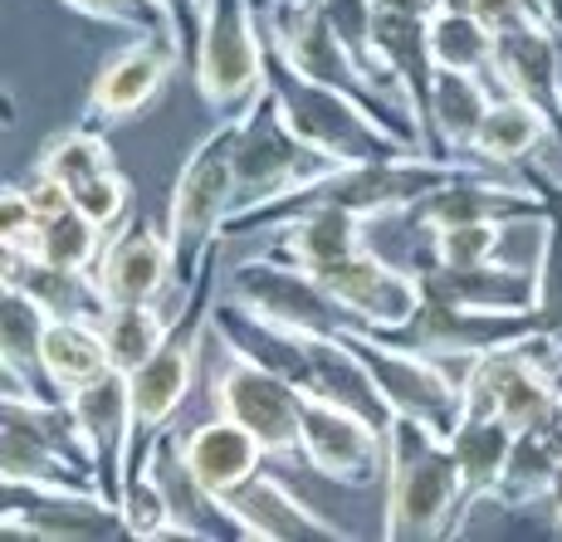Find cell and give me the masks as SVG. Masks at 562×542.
<instances>
[{"label":"cell","instance_id":"6da1fadb","mask_svg":"<svg viewBox=\"0 0 562 542\" xmlns=\"http://www.w3.org/2000/svg\"><path fill=\"white\" fill-rule=\"evenodd\" d=\"M386 508L382 533L392 542L456 538L464 513V470L446 436L411 416L386 426Z\"/></svg>","mask_w":562,"mask_h":542},{"label":"cell","instance_id":"7a4b0ae2","mask_svg":"<svg viewBox=\"0 0 562 542\" xmlns=\"http://www.w3.org/2000/svg\"><path fill=\"white\" fill-rule=\"evenodd\" d=\"M265 83H269V93H274L284 123L294 127L313 151L338 161V167H352V161H396V157H416L420 151L411 137H402L386 117H376L372 108L358 103L352 93L299 74L294 64L279 54V45H269V39H265Z\"/></svg>","mask_w":562,"mask_h":542},{"label":"cell","instance_id":"3957f363","mask_svg":"<svg viewBox=\"0 0 562 542\" xmlns=\"http://www.w3.org/2000/svg\"><path fill=\"white\" fill-rule=\"evenodd\" d=\"M240 123V117H235ZM235 123H215L211 137L191 147L167 196V240L177 255V289L187 294L201 279L205 259L221 249L225 221L235 215Z\"/></svg>","mask_w":562,"mask_h":542},{"label":"cell","instance_id":"277c9868","mask_svg":"<svg viewBox=\"0 0 562 542\" xmlns=\"http://www.w3.org/2000/svg\"><path fill=\"white\" fill-rule=\"evenodd\" d=\"M259 25H265L269 45H279V54H284V59L294 64L299 74H308V79L333 83V89L352 93L358 103H367L376 117H386L396 133L411 137V143L426 151V137H420L416 117H411L402 103L386 99L382 83H376L372 74L358 64V54L342 45V35L333 30L323 0H265V10H259Z\"/></svg>","mask_w":562,"mask_h":542},{"label":"cell","instance_id":"5b68a950","mask_svg":"<svg viewBox=\"0 0 562 542\" xmlns=\"http://www.w3.org/2000/svg\"><path fill=\"white\" fill-rule=\"evenodd\" d=\"M196 79L215 123H235L265 99V25L255 0H205Z\"/></svg>","mask_w":562,"mask_h":542},{"label":"cell","instance_id":"8992f818","mask_svg":"<svg viewBox=\"0 0 562 542\" xmlns=\"http://www.w3.org/2000/svg\"><path fill=\"white\" fill-rule=\"evenodd\" d=\"M235 211H250V205L294 196V191L313 187L318 177H328L338 161H328L323 151H313L294 127L284 123L274 93L265 89L250 113L235 123Z\"/></svg>","mask_w":562,"mask_h":542},{"label":"cell","instance_id":"52a82bcc","mask_svg":"<svg viewBox=\"0 0 562 542\" xmlns=\"http://www.w3.org/2000/svg\"><path fill=\"white\" fill-rule=\"evenodd\" d=\"M342 338L358 347L376 392L386 396V406H392L396 416L420 420V426H430L436 436L450 440V430H456L464 416V372H456L450 362H436V357H426V352H411V347L376 338L372 328H358V323H348Z\"/></svg>","mask_w":562,"mask_h":542},{"label":"cell","instance_id":"ba28073f","mask_svg":"<svg viewBox=\"0 0 562 542\" xmlns=\"http://www.w3.org/2000/svg\"><path fill=\"white\" fill-rule=\"evenodd\" d=\"M538 332H543L538 308L490 313V308H456V303L420 298L416 318L392 332H376V338L411 347V352H426V357H436V362H460V372H464L474 357L494 352V347H509V342H528V338H538Z\"/></svg>","mask_w":562,"mask_h":542},{"label":"cell","instance_id":"9c48e42d","mask_svg":"<svg viewBox=\"0 0 562 542\" xmlns=\"http://www.w3.org/2000/svg\"><path fill=\"white\" fill-rule=\"evenodd\" d=\"M225 298L245 303V308L259 313V318L279 323V328H294V332H342L352 323L348 313L328 298V289L318 284L313 269L274 255V249L235 264L231 294Z\"/></svg>","mask_w":562,"mask_h":542},{"label":"cell","instance_id":"30bf717a","mask_svg":"<svg viewBox=\"0 0 562 542\" xmlns=\"http://www.w3.org/2000/svg\"><path fill=\"white\" fill-rule=\"evenodd\" d=\"M215 410L240 420V426L265 444V454H299L304 386H294L289 376L231 352L225 366L215 372Z\"/></svg>","mask_w":562,"mask_h":542},{"label":"cell","instance_id":"8fae6325","mask_svg":"<svg viewBox=\"0 0 562 542\" xmlns=\"http://www.w3.org/2000/svg\"><path fill=\"white\" fill-rule=\"evenodd\" d=\"M299 460L313 474L342 484V489H367L386 474V430H376L367 416L304 392V430H299Z\"/></svg>","mask_w":562,"mask_h":542},{"label":"cell","instance_id":"7c38bea8","mask_svg":"<svg viewBox=\"0 0 562 542\" xmlns=\"http://www.w3.org/2000/svg\"><path fill=\"white\" fill-rule=\"evenodd\" d=\"M35 171L49 181H59V187L69 191V201L79 205L83 215H93L99 225H108V230H113V225L127 215V205H133V181L117 171L103 133L89 123L49 137L45 151H40V161H35Z\"/></svg>","mask_w":562,"mask_h":542},{"label":"cell","instance_id":"4fadbf2b","mask_svg":"<svg viewBox=\"0 0 562 542\" xmlns=\"http://www.w3.org/2000/svg\"><path fill=\"white\" fill-rule=\"evenodd\" d=\"M318 284L328 289V298L348 313L358 328H372V332H392L402 323L416 318L420 308V279L416 269H396L376 255L372 245L358 249V255L338 259L328 269H313Z\"/></svg>","mask_w":562,"mask_h":542},{"label":"cell","instance_id":"5bb4252c","mask_svg":"<svg viewBox=\"0 0 562 542\" xmlns=\"http://www.w3.org/2000/svg\"><path fill=\"white\" fill-rule=\"evenodd\" d=\"M181 64V49L167 35H133L123 49H113L99 64L89 83V99H83V123L108 133V127L137 117L147 103L161 93L167 74Z\"/></svg>","mask_w":562,"mask_h":542},{"label":"cell","instance_id":"9a60e30c","mask_svg":"<svg viewBox=\"0 0 562 542\" xmlns=\"http://www.w3.org/2000/svg\"><path fill=\"white\" fill-rule=\"evenodd\" d=\"M416 279L420 298L456 303V308H490V313H528L538 308V269L533 264H446L426 245L416 255Z\"/></svg>","mask_w":562,"mask_h":542},{"label":"cell","instance_id":"2e32d148","mask_svg":"<svg viewBox=\"0 0 562 542\" xmlns=\"http://www.w3.org/2000/svg\"><path fill=\"white\" fill-rule=\"evenodd\" d=\"M494 83L499 93H518L524 103H533L553 127V147L562 157V83H558V35L543 20L524 15L514 25L499 30L494 39Z\"/></svg>","mask_w":562,"mask_h":542},{"label":"cell","instance_id":"e0dca14e","mask_svg":"<svg viewBox=\"0 0 562 542\" xmlns=\"http://www.w3.org/2000/svg\"><path fill=\"white\" fill-rule=\"evenodd\" d=\"M5 538H127V528L103 494L5 484Z\"/></svg>","mask_w":562,"mask_h":542},{"label":"cell","instance_id":"ac0fdd59","mask_svg":"<svg viewBox=\"0 0 562 542\" xmlns=\"http://www.w3.org/2000/svg\"><path fill=\"white\" fill-rule=\"evenodd\" d=\"M69 406H74L83 440H89L103 498L108 504H123L127 464H133V392H127V372L99 376L93 386L74 392Z\"/></svg>","mask_w":562,"mask_h":542},{"label":"cell","instance_id":"d6986e66","mask_svg":"<svg viewBox=\"0 0 562 542\" xmlns=\"http://www.w3.org/2000/svg\"><path fill=\"white\" fill-rule=\"evenodd\" d=\"M103 303H157L177 284V255L171 240L157 235L147 221H127L123 230L108 240L99 269H93Z\"/></svg>","mask_w":562,"mask_h":542},{"label":"cell","instance_id":"ffe728a7","mask_svg":"<svg viewBox=\"0 0 562 542\" xmlns=\"http://www.w3.org/2000/svg\"><path fill=\"white\" fill-rule=\"evenodd\" d=\"M225 504L240 513L250 538H265V542H342L348 538L328 513L308 508L284 479H274L265 470H255L245 484H235L225 494Z\"/></svg>","mask_w":562,"mask_h":542},{"label":"cell","instance_id":"44dd1931","mask_svg":"<svg viewBox=\"0 0 562 542\" xmlns=\"http://www.w3.org/2000/svg\"><path fill=\"white\" fill-rule=\"evenodd\" d=\"M153 470L167 489L171 504V523H177V538H250V528L240 523L225 494L205 489V484L191 474L187 454H181V436L161 430L153 440Z\"/></svg>","mask_w":562,"mask_h":542},{"label":"cell","instance_id":"7402d4cb","mask_svg":"<svg viewBox=\"0 0 562 542\" xmlns=\"http://www.w3.org/2000/svg\"><path fill=\"white\" fill-rule=\"evenodd\" d=\"M376 54L386 59V69L396 74V83L406 89L411 113L420 123V137L430 127V93H436V49H430V15L406 5L382 0L376 10Z\"/></svg>","mask_w":562,"mask_h":542},{"label":"cell","instance_id":"603a6c76","mask_svg":"<svg viewBox=\"0 0 562 542\" xmlns=\"http://www.w3.org/2000/svg\"><path fill=\"white\" fill-rule=\"evenodd\" d=\"M45 323H49V313L40 308L35 298H25L20 289L0 284V382H5V396L69 400V396L54 392L49 376H45V357H40Z\"/></svg>","mask_w":562,"mask_h":542},{"label":"cell","instance_id":"cb8c5ba5","mask_svg":"<svg viewBox=\"0 0 562 542\" xmlns=\"http://www.w3.org/2000/svg\"><path fill=\"white\" fill-rule=\"evenodd\" d=\"M181 454H187L191 474L215 494H231L235 484H245L259 464H265V444H259L240 420L221 416V410H215L211 420H196V426L181 436Z\"/></svg>","mask_w":562,"mask_h":542},{"label":"cell","instance_id":"d4e9b609","mask_svg":"<svg viewBox=\"0 0 562 542\" xmlns=\"http://www.w3.org/2000/svg\"><path fill=\"white\" fill-rule=\"evenodd\" d=\"M518 430L509 426L504 416H480V410H464L460 426L450 430V450H456L460 470H464V513H460V528L456 538L464 533L474 513L494 498V484H499L504 464H509V450H514Z\"/></svg>","mask_w":562,"mask_h":542},{"label":"cell","instance_id":"484cf974","mask_svg":"<svg viewBox=\"0 0 562 542\" xmlns=\"http://www.w3.org/2000/svg\"><path fill=\"white\" fill-rule=\"evenodd\" d=\"M0 284L20 289L25 298H35L49 318H83L99 323L103 318V294L93 284V274H79V269H59L40 255H0Z\"/></svg>","mask_w":562,"mask_h":542},{"label":"cell","instance_id":"4316f807","mask_svg":"<svg viewBox=\"0 0 562 542\" xmlns=\"http://www.w3.org/2000/svg\"><path fill=\"white\" fill-rule=\"evenodd\" d=\"M499 93H490L484 74L464 69H436V93H430V127L426 151L430 157H470L474 133Z\"/></svg>","mask_w":562,"mask_h":542},{"label":"cell","instance_id":"83f0119b","mask_svg":"<svg viewBox=\"0 0 562 542\" xmlns=\"http://www.w3.org/2000/svg\"><path fill=\"white\" fill-rule=\"evenodd\" d=\"M269 249L304 269H328V264H338V259L367 249V221L342 211V205H308V211L289 215V221L279 225Z\"/></svg>","mask_w":562,"mask_h":542},{"label":"cell","instance_id":"f1b7e54d","mask_svg":"<svg viewBox=\"0 0 562 542\" xmlns=\"http://www.w3.org/2000/svg\"><path fill=\"white\" fill-rule=\"evenodd\" d=\"M40 357H45V376L59 396H74V392H83V386H93L99 376L117 372L113 352H108V342H103V328L99 323H83V318H49Z\"/></svg>","mask_w":562,"mask_h":542},{"label":"cell","instance_id":"f546056e","mask_svg":"<svg viewBox=\"0 0 562 542\" xmlns=\"http://www.w3.org/2000/svg\"><path fill=\"white\" fill-rule=\"evenodd\" d=\"M543 143H553V127H548V117L538 113L533 103H524L518 93H499V99L490 103V113H484L480 133H474V157L484 161H504V167H518V161L538 157Z\"/></svg>","mask_w":562,"mask_h":542},{"label":"cell","instance_id":"4dcf8cb0","mask_svg":"<svg viewBox=\"0 0 562 542\" xmlns=\"http://www.w3.org/2000/svg\"><path fill=\"white\" fill-rule=\"evenodd\" d=\"M562 470V444L553 440V430H518L509 464H504L499 484H494V508H528V504H543L558 484Z\"/></svg>","mask_w":562,"mask_h":542},{"label":"cell","instance_id":"1f68e13d","mask_svg":"<svg viewBox=\"0 0 562 542\" xmlns=\"http://www.w3.org/2000/svg\"><path fill=\"white\" fill-rule=\"evenodd\" d=\"M494 39L499 30L490 20L470 15V10H456V5H440L430 15V49H436V64L440 69H464V74H494Z\"/></svg>","mask_w":562,"mask_h":542},{"label":"cell","instance_id":"d6a6232c","mask_svg":"<svg viewBox=\"0 0 562 542\" xmlns=\"http://www.w3.org/2000/svg\"><path fill=\"white\" fill-rule=\"evenodd\" d=\"M99 328H103V342H108V352H113L117 372H137V366L167 342L171 323L157 313V303H108Z\"/></svg>","mask_w":562,"mask_h":542},{"label":"cell","instance_id":"836d02e7","mask_svg":"<svg viewBox=\"0 0 562 542\" xmlns=\"http://www.w3.org/2000/svg\"><path fill=\"white\" fill-rule=\"evenodd\" d=\"M123 528L127 538L137 542H161V538H177V523H171V504H167V489H161L157 470H153V444L133 454L127 464V484H123Z\"/></svg>","mask_w":562,"mask_h":542},{"label":"cell","instance_id":"e575fe53","mask_svg":"<svg viewBox=\"0 0 562 542\" xmlns=\"http://www.w3.org/2000/svg\"><path fill=\"white\" fill-rule=\"evenodd\" d=\"M64 5L99 20V25L133 30V35H167L171 45H177V25H171L161 0H64Z\"/></svg>","mask_w":562,"mask_h":542},{"label":"cell","instance_id":"d590c367","mask_svg":"<svg viewBox=\"0 0 562 542\" xmlns=\"http://www.w3.org/2000/svg\"><path fill=\"white\" fill-rule=\"evenodd\" d=\"M40 245V205L30 187L5 181L0 191V255H35Z\"/></svg>","mask_w":562,"mask_h":542},{"label":"cell","instance_id":"8d00e7d4","mask_svg":"<svg viewBox=\"0 0 562 542\" xmlns=\"http://www.w3.org/2000/svg\"><path fill=\"white\" fill-rule=\"evenodd\" d=\"M177 25V49H181V64L196 69V49H201V25H205V0H161Z\"/></svg>","mask_w":562,"mask_h":542},{"label":"cell","instance_id":"74e56055","mask_svg":"<svg viewBox=\"0 0 562 542\" xmlns=\"http://www.w3.org/2000/svg\"><path fill=\"white\" fill-rule=\"evenodd\" d=\"M446 5L470 10V15L490 20L494 30H504V25H514V20H524V15H528V0H446Z\"/></svg>","mask_w":562,"mask_h":542},{"label":"cell","instance_id":"f35d334b","mask_svg":"<svg viewBox=\"0 0 562 542\" xmlns=\"http://www.w3.org/2000/svg\"><path fill=\"white\" fill-rule=\"evenodd\" d=\"M528 15L543 20L553 35H562V0H528Z\"/></svg>","mask_w":562,"mask_h":542},{"label":"cell","instance_id":"ab89813d","mask_svg":"<svg viewBox=\"0 0 562 542\" xmlns=\"http://www.w3.org/2000/svg\"><path fill=\"white\" fill-rule=\"evenodd\" d=\"M392 5H406V10H420V15H436L446 0H392Z\"/></svg>","mask_w":562,"mask_h":542},{"label":"cell","instance_id":"60d3db41","mask_svg":"<svg viewBox=\"0 0 562 542\" xmlns=\"http://www.w3.org/2000/svg\"><path fill=\"white\" fill-rule=\"evenodd\" d=\"M558 83H562V35H558Z\"/></svg>","mask_w":562,"mask_h":542},{"label":"cell","instance_id":"b9f144b4","mask_svg":"<svg viewBox=\"0 0 562 542\" xmlns=\"http://www.w3.org/2000/svg\"><path fill=\"white\" fill-rule=\"evenodd\" d=\"M255 5H259V10H265V0H255Z\"/></svg>","mask_w":562,"mask_h":542}]
</instances>
